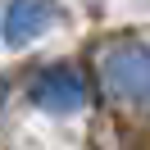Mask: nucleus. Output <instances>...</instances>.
Returning <instances> with one entry per match:
<instances>
[{
  "label": "nucleus",
  "instance_id": "obj_1",
  "mask_svg": "<svg viewBox=\"0 0 150 150\" xmlns=\"http://www.w3.org/2000/svg\"><path fill=\"white\" fill-rule=\"evenodd\" d=\"M100 77H105V91L114 100L141 109L146 105V91H150V55L141 41H118V46L105 50L100 59Z\"/></svg>",
  "mask_w": 150,
  "mask_h": 150
},
{
  "label": "nucleus",
  "instance_id": "obj_2",
  "mask_svg": "<svg viewBox=\"0 0 150 150\" xmlns=\"http://www.w3.org/2000/svg\"><path fill=\"white\" fill-rule=\"evenodd\" d=\"M28 96H32L37 109L59 114V118H64V114H77V109H82L86 82H82V73H77L73 64H50V68H41V73L32 77Z\"/></svg>",
  "mask_w": 150,
  "mask_h": 150
},
{
  "label": "nucleus",
  "instance_id": "obj_3",
  "mask_svg": "<svg viewBox=\"0 0 150 150\" xmlns=\"http://www.w3.org/2000/svg\"><path fill=\"white\" fill-rule=\"evenodd\" d=\"M50 23H55V5L50 0H9L5 14H0V41L9 50L32 46Z\"/></svg>",
  "mask_w": 150,
  "mask_h": 150
}]
</instances>
